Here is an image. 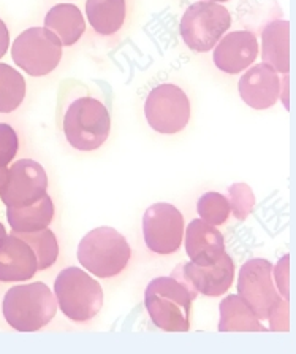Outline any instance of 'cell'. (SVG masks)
Returning a JSON list of instances; mask_svg holds the SVG:
<instances>
[{
	"mask_svg": "<svg viewBox=\"0 0 296 354\" xmlns=\"http://www.w3.org/2000/svg\"><path fill=\"white\" fill-rule=\"evenodd\" d=\"M288 254L284 256V259L279 261L276 266V270H274V275H276L279 291L284 294L285 299H288Z\"/></svg>",
	"mask_w": 296,
	"mask_h": 354,
	"instance_id": "obj_26",
	"label": "cell"
},
{
	"mask_svg": "<svg viewBox=\"0 0 296 354\" xmlns=\"http://www.w3.org/2000/svg\"><path fill=\"white\" fill-rule=\"evenodd\" d=\"M186 251L193 266H214L225 253L224 235L201 219H193L186 229Z\"/></svg>",
	"mask_w": 296,
	"mask_h": 354,
	"instance_id": "obj_15",
	"label": "cell"
},
{
	"mask_svg": "<svg viewBox=\"0 0 296 354\" xmlns=\"http://www.w3.org/2000/svg\"><path fill=\"white\" fill-rule=\"evenodd\" d=\"M45 26L51 30L62 46H72L83 37L86 30V23L77 5L59 3L48 12L45 18Z\"/></svg>",
	"mask_w": 296,
	"mask_h": 354,
	"instance_id": "obj_18",
	"label": "cell"
},
{
	"mask_svg": "<svg viewBox=\"0 0 296 354\" xmlns=\"http://www.w3.org/2000/svg\"><path fill=\"white\" fill-rule=\"evenodd\" d=\"M184 281L190 284L197 292H201L208 297L222 296L228 291L235 280V262L231 257L224 256L209 267H198L192 262L176 267Z\"/></svg>",
	"mask_w": 296,
	"mask_h": 354,
	"instance_id": "obj_13",
	"label": "cell"
},
{
	"mask_svg": "<svg viewBox=\"0 0 296 354\" xmlns=\"http://www.w3.org/2000/svg\"><path fill=\"white\" fill-rule=\"evenodd\" d=\"M258 56L257 37L249 30H236L224 35L214 46V64L219 71L236 75L244 72Z\"/></svg>",
	"mask_w": 296,
	"mask_h": 354,
	"instance_id": "obj_12",
	"label": "cell"
},
{
	"mask_svg": "<svg viewBox=\"0 0 296 354\" xmlns=\"http://www.w3.org/2000/svg\"><path fill=\"white\" fill-rule=\"evenodd\" d=\"M54 218V203L50 196H45L34 205L24 208H10L8 219L14 230L24 234L39 232L50 226Z\"/></svg>",
	"mask_w": 296,
	"mask_h": 354,
	"instance_id": "obj_20",
	"label": "cell"
},
{
	"mask_svg": "<svg viewBox=\"0 0 296 354\" xmlns=\"http://www.w3.org/2000/svg\"><path fill=\"white\" fill-rule=\"evenodd\" d=\"M18 149V140L13 131L7 126H0V162H8Z\"/></svg>",
	"mask_w": 296,
	"mask_h": 354,
	"instance_id": "obj_25",
	"label": "cell"
},
{
	"mask_svg": "<svg viewBox=\"0 0 296 354\" xmlns=\"http://www.w3.org/2000/svg\"><path fill=\"white\" fill-rule=\"evenodd\" d=\"M228 203L230 213H233L236 219H244L249 216L252 208L255 205L254 191L246 183H235L228 187Z\"/></svg>",
	"mask_w": 296,
	"mask_h": 354,
	"instance_id": "obj_24",
	"label": "cell"
},
{
	"mask_svg": "<svg viewBox=\"0 0 296 354\" xmlns=\"http://www.w3.org/2000/svg\"><path fill=\"white\" fill-rule=\"evenodd\" d=\"M23 240L30 246L32 251L37 257V264H39V270H46L57 261L59 256V245L57 239L54 232L50 229H43L39 232L24 234Z\"/></svg>",
	"mask_w": 296,
	"mask_h": 354,
	"instance_id": "obj_22",
	"label": "cell"
},
{
	"mask_svg": "<svg viewBox=\"0 0 296 354\" xmlns=\"http://www.w3.org/2000/svg\"><path fill=\"white\" fill-rule=\"evenodd\" d=\"M143 235L150 251L173 254L184 239V216L171 203H154L143 216Z\"/></svg>",
	"mask_w": 296,
	"mask_h": 354,
	"instance_id": "obj_10",
	"label": "cell"
},
{
	"mask_svg": "<svg viewBox=\"0 0 296 354\" xmlns=\"http://www.w3.org/2000/svg\"><path fill=\"white\" fill-rule=\"evenodd\" d=\"M86 15L97 34L112 35L126 21V0H88Z\"/></svg>",
	"mask_w": 296,
	"mask_h": 354,
	"instance_id": "obj_19",
	"label": "cell"
},
{
	"mask_svg": "<svg viewBox=\"0 0 296 354\" xmlns=\"http://www.w3.org/2000/svg\"><path fill=\"white\" fill-rule=\"evenodd\" d=\"M197 210L200 214L201 221L209 226H220L227 221L230 216V203L228 198L219 194V192H206L200 197L197 203Z\"/></svg>",
	"mask_w": 296,
	"mask_h": 354,
	"instance_id": "obj_23",
	"label": "cell"
},
{
	"mask_svg": "<svg viewBox=\"0 0 296 354\" xmlns=\"http://www.w3.org/2000/svg\"><path fill=\"white\" fill-rule=\"evenodd\" d=\"M262 57L277 73L290 71V23L273 21L262 32Z\"/></svg>",
	"mask_w": 296,
	"mask_h": 354,
	"instance_id": "obj_17",
	"label": "cell"
},
{
	"mask_svg": "<svg viewBox=\"0 0 296 354\" xmlns=\"http://www.w3.org/2000/svg\"><path fill=\"white\" fill-rule=\"evenodd\" d=\"M7 323L21 332H35L51 323L57 313V300L45 283L14 286L3 299Z\"/></svg>",
	"mask_w": 296,
	"mask_h": 354,
	"instance_id": "obj_2",
	"label": "cell"
},
{
	"mask_svg": "<svg viewBox=\"0 0 296 354\" xmlns=\"http://www.w3.org/2000/svg\"><path fill=\"white\" fill-rule=\"evenodd\" d=\"M241 99L254 110H268L281 94V78L266 64L247 68L238 83Z\"/></svg>",
	"mask_w": 296,
	"mask_h": 354,
	"instance_id": "obj_14",
	"label": "cell"
},
{
	"mask_svg": "<svg viewBox=\"0 0 296 354\" xmlns=\"http://www.w3.org/2000/svg\"><path fill=\"white\" fill-rule=\"evenodd\" d=\"M197 296L195 289L175 269L171 277H160L149 283L144 304L150 319L160 329L186 332L190 329L192 302Z\"/></svg>",
	"mask_w": 296,
	"mask_h": 354,
	"instance_id": "obj_1",
	"label": "cell"
},
{
	"mask_svg": "<svg viewBox=\"0 0 296 354\" xmlns=\"http://www.w3.org/2000/svg\"><path fill=\"white\" fill-rule=\"evenodd\" d=\"M7 43H8V32L5 24L0 21V56L3 55L5 50H7Z\"/></svg>",
	"mask_w": 296,
	"mask_h": 354,
	"instance_id": "obj_27",
	"label": "cell"
},
{
	"mask_svg": "<svg viewBox=\"0 0 296 354\" xmlns=\"http://www.w3.org/2000/svg\"><path fill=\"white\" fill-rule=\"evenodd\" d=\"M238 296L249 305L258 319H268L281 300L273 283V264L266 259H250L241 267Z\"/></svg>",
	"mask_w": 296,
	"mask_h": 354,
	"instance_id": "obj_9",
	"label": "cell"
},
{
	"mask_svg": "<svg viewBox=\"0 0 296 354\" xmlns=\"http://www.w3.org/2000/svg\"><path fill=\"white\" fill-rule=\"evenodd\" d=\"M219 330H266L239 296H228L220 304Z\"/></svg>",
	"mask_w": 296,
	"mask_h": 354,
	"instance_id": "obj_21",
	"label": "cell"
},
{
	"mask_svg": "<svg viewBox=\"0 0 296 354\" xmlns=\"http://www.w3.org/2000/svg\"><path fill=\"white\" fill-rule=\"evenodd\" d=\"M110 131V111L100 100L79 97L68 105L63 116V133L75 149L94 151L108 140Z\"/></svg>",
	"mask_w": 296,
	"mask_h": 354,
	"instance_id": "obj_4",
	"label": "cell"
},
{
	"mask_svg": "<svg viewBox=\"0 0 296 354\" xmlns=\"http://www.w3.org/2000/svg\"><path fill=\"white\" fill-rule=\"evenodd\" d=\"M132 257V250L122 234L112 227H97L84 235L78 246V261L99 278L119 275Z\"/></svg>",
	"mask_w": 296,
	"mask_h": 354,
	"instance_id": "obj_3",
	"label": "cell"
},
{
	"mask_svg": "<svg viewBox=\"0 0 296 354\" xmlns=\"http://www.w3.org/2000/svg\"><path fill=\"white\" fill-rule=\"evenodd\" d=\"M201 2H215V3H220V2H228V0H201Z\"/></svg>",
	"mask_w": 296,
	"mask_h": 354,
	"instance_id": "obj_28",
	"label": "cell"
},
{
	"mask_svg": "<svg viewBox=\"0 0 296 354\" xmlns=\"http://www.w3.org/2000/svg\"><path fill=\"white\" fill-rule=\"evenodd\" d=\"M12 170V183L2 194L7 205L13 208L30 207L46 196L48 176L40 164L21 160Z\"/></svg>",
	"mask_w": 296,
	"mask_h": 354,
	"instance_id": "obj_11",
	"label": "cell"
},
{
	"mask_svg": "<svg viewBox=\"0 0 296 354\" xmlns=\"http://www.w3.org/2000/svg\"><path fill=\"white\" fill-rule=\"evenodd\" d=\"M37 270V257L26 241L16 237L0 241V281H26Z\"/></svg>",
	"mask_w": 296,
	"mask_h": 354,
	"instance_id": "obj_16",
	"label": "cell"
},
{
	"mask_svg": "<svg viewBox=\"0 0 296 354\" xmlns=\"http://www.w3.org/2000/svg\"><path fill=\"white\" fill-rule=\"evenodd\" d=\"M144 115L155 132L177 133L190 120V100L179 86L159 84L148 95Z\"/></svg>",
	"mask_w": 296,
	"mask_h": 354,
	"instance_id": "obj_7",
	"label": "cell"
},
{
	"mask_svg": "<svg viewBox=\"0 0 296 354\" xmlns=\"http://www.w3.org/2000/svg\"><path fill=\"white\" fill-rule=\"evenodd\" d=\"M54 297L62 313L77 323L92 319L103 305L100 283L78 267L59 273L54 281Z\"/></svg>",
	"mask_w": 296,
	"mask_h": 354,
	"instance_id": "obj_5",
	"label": "cell"
},
{
	"mask_svg": "<svg viewBox=\"0 0 296 354\" xmlns=\"http://www.w3.org/2000/svg\"><path fill=\"white\" fill-rule=\"evenodd\" d=\"M231 28V15L224 5L197 2L186 10L179 34L192 51L208 53Z\"/></svg>",
	"mask_w": 296,
	"mask_h": 354,
	"instance_id": "obj_6",
	"label": "cell"
},
{
	"mask_svg": "<svg viewBox=\"0 0 296 354\" xmlns=\"http://www.w3.org/2000/svg\"><path fill=\"white\" fill-rule=\"evenodd\" d=\"M14 61L34 77H43L57 68L62 59V43L51 30L34 28L16 41Z\"/></svg>",
	"mask_w": 296,
	"mask_h": 354,
	"instance_id": "obj_8",
	"label": "cell"
},
{
	"mask_svg": "<svg viewBox=\"0 0 296 354\" xmlns=\"http://www.w3.org/2000/svg\"><path fill=\"white\" fill-rule=\"evenodd\" d=\"M3 235H5V230L2 226H0V237H3Z\"/></svg>",
	"mask_w": 296,
	"mask_h": 354,
	"instance_id": "obj_29",
	"label": "cell"
}]
</instances>
